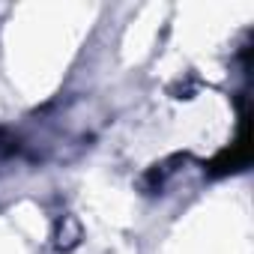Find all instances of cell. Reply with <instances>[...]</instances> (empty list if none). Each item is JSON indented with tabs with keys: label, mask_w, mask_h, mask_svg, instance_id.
<instances>
[{
	"label": "cell",
	"mask_w": 254,
	"mask_h": 254,
	"mask_svg": "<svg viewBox=\"0 0 254 254\" xmlns=\"http://www.w3.org/2000/svg\"><path fill=\"white\" fill-rule=\"evenodd\" d=\"M248 165V123H242L239 129V138L209 165L212 174H230V171H242Z\"/></svg>",
	"instance_id": "cell-1"
}]
</instances>
